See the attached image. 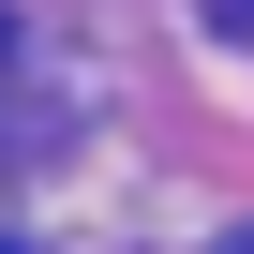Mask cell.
I'll return each instance as SVG.
<instances>
[{
  "mask_svg": "<svg viewBox=\"0 0 254 254\" xmlns=\"http://www.w3.org/2000/svg\"><path fill=\"white\" fill-rule=\"evenodd\" d=\"M224 254H254V239H224Z\"/></svg>",
  "mask_w": 254,
  "mask_h": 254,
  "instance_id": "7a4b0ae2",
  "label": "cell"
},
{
  "mask_svg": "<svg viewBox=\"0 0 254 254\" xmlns=\"http://www.w3.org/2000/svg\"><path fill=\"white\" fill-rule=\"evenodd\" d=\"M0 60H15V15H0Z\"/></svg>",
  "mask_w": 254,
  "mask_h": 254,
  "instance_id": "6da1fadb",
  "label": "cell"
}]
</instances>
